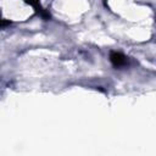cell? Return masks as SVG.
Masks as SVG:
<instances>
[{"mask_svg":"<svg viewBox=\"0 0 156 156\" xmlns=\"http://www.w3.org/2000/svg\"><path fill=\"white\" fill-rule=\"evenodd\" d=\"M110 61L112 62V65H113L115 67H123V66H126L127 62H128L127 57H126L123 54L116 52V51L111 52V55H110Z\"/></svg>","mask_w":156,"mask_h":156,"instance_id":"cell-1","label":"cell"},{"mask_svg":"<svg viewBox=\"0 0 156 156\" xmlns=\"http://www.w3.org/2000/svg\"><path fill=\"white\" fill-rule=\"evenodd\" d=\"M28 4H30L32 6H34L35 9H39L38 11H40V12H43V9L40 7V5H39V0H26Z\"/></svg>","mask_w":156,"mask_h":156,"instance_id":"cell-2","label":"cell"}]
</instances>
